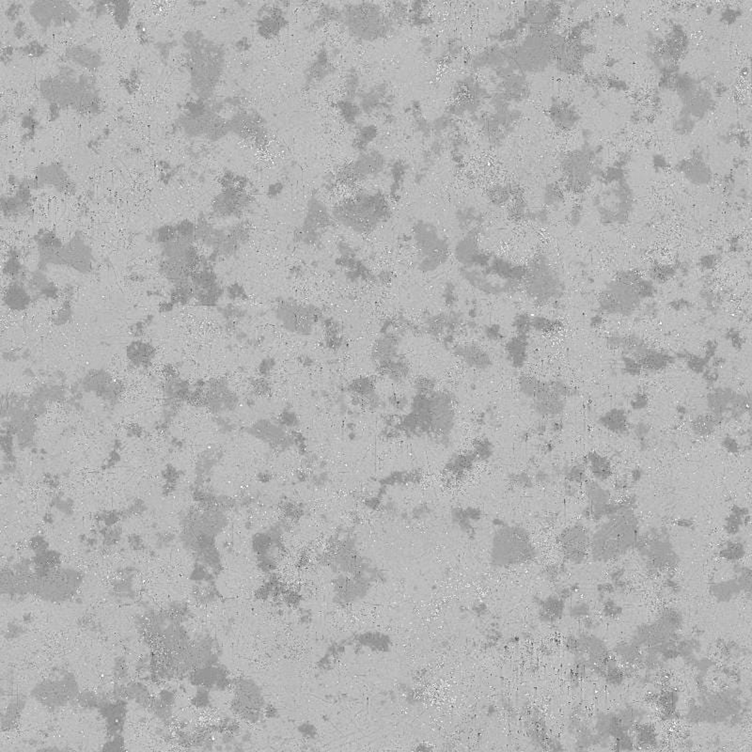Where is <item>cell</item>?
<instances>
[{
  "label": "cell",
  "mask_w": 752,
  "mask_h": 752,
  "mask_svg": "<svg viewBox=\"0 0 752 752\" xmlns=\"http://www.w3.org/2000/svg\"><path fill=\"white\" fill-rule=\"evenodd\" d=\"M609 516V520L602 525L591 542L594 557L601 560L624 554L637 541V522L631 511L620 509Z\"/></svg>",
  "instance_id": "obj_1"
},
{
  "label": "cell",
  "mask_w": 752,
  "mask_h": 752,
  "mask_svg": "<svg viewBox=\"0 0 752 752\" xmlns=\"http://www.w3.org/2000/svg\"><path fill=\"white\" fill-rule=\"evenodd\" d=\"M334 214L348 228L367 234L389 218V207L381 194H360L338 206Z\"/></svg>",
  "instance_id": "obj_2"
},
{
  "label": "cell",
  "mask_w": 752,
  "mask_h": 752,
  "mask_svg": "<svg viewBox=\"0 0 752 752\" xmlns=\"http://www.w3.org/2000/svg\"><path fill=\"white\" fill-rule=\"evenodd\" d=\"M345 23L356 37L376 40L384 37L392 30L394 19L385 14L376 5L363 3L348 8L345 12Z\"/></svg>",
  "instance_id": "obj_3"
},
{
  "label": "cell",
  "mask_w": 752,
  "mask_h": 752,
  "mask_svg": "<svg viewBox=\"0 0 752 752\" xmlns=\"http://www.w3.org/2000/svg\"><path fill=\"white\" fill-rule=\"evenodd\" d=\"M414 238L420 254V270H436L448 259L449 245L438 229L428 222L418 221L413 228Z\"/></svg>",
  "instance_id": "obj_4"
},
{
  "label": "cell",
  "mask_w": 752,
  "mask_h": 752,
  "mask_svg": "<svg viewBox=\"0 0 752 752\" xmlns=\"http://www.w3.org/2000/svg\"><path fill=\"white\" fill-rule=\"evenodd\" d=\"M555 42L535 33L523 41L522 45L511 48V63L514 68L523 71H541L547 66Z\"/></svg>",
  "instance_id": "obj_5"
},
{
  "label": "cell",
  "mask_w": 752,
  "mask_h": 752,
  "mask_svg": "<svg viewBox=\"0 0 752 752\" xmlns=\"http://www.w3.org/2000/svg\"><path fill=\"white\" fill-rule=\"evenodd\" d=\"M526 288L528 294L536 301L544 302L560 294V281L557 273L547 263L545 258H539L527 270Z\"/></svg>",
  "instance_id": "obj_6"
},
{
  "label": "cell",
  "mask_w": 752,
  "mask_h": 752,
  "mask_svg": "<svg viewBox=\"0 0 752 752\" xmlns=\"http://www.w3.org/2000/svg\"><path fill=\"white\" fill-rule=\"evenodd\" d=\"M495 549L500 550L502 554L497 556L501 562L516 563L523 560L531 555V545L523 531H505L501 533L496 542Z\"/></svg>",
  "instance_id": "obj_7"
},
{
  "label": "cell",
  "mask_w": 752,
  "mask_h": 752,
  "mask_svg": "<svg viewBox=\"0 0 752 752\" xmlns=\"http://www.w3.org/2000/svg\"><path fill=\"white\" fill-rule=\"evenodd\" d=\"M563 549L570 560L581 562L588 549L589 536L580 526L568 529L560 537Z\"/></svg>",
  "instance_id": "obj_8"
},
{
  "label": "cell",
  "mask_w": 752,
  "mask_h": 752,
  "mask_svg": "<svg viewBox=\"0 0 752 752\" xmlns=\"http://www.w3.org/2000/svg\"><path fill=\"white\" fill-rule=\"evenodd\" d=\"M456 255L459 262L466 266H470L474 263L482 265L483 262H487V257L479 252L477 234L475 232H470L469 234L457 244Z\"/></svg>",
  "instance_id": "obj_9"
},
{
  "label": "cell",
  "mask_w": 752,
  "mask_h": 752,
  "mask_svg": "<svg viewBox=\"0 0 752 752\" xmlns=\"http://www.w3.org/2000/svg\"><path fill=\"white\" fill-rule=\"evenodd\" d=\"M456 354L470 367L477 369H487L491 365L489 355L479 346L466 345L458 346Z\"/></svg>",
  "instance_id": "obj_10"
},
{
  "label": "cell",
  "mask_w": 752,
  "mask_h": 752,
  "mask_svg": "<svg viewBox=\"0 0 752 752\" xmlns=\"http://www.w3.org/2000/svg\"><path fill=\"white\" fill-rule=\"evenodd\" d=\"M385 167V159L381 154L377 152H371L364 154L356 163L354 172L356 176L365 178L369 175L377 174L381 172Z\"/></svg>",
  "instance_id": "obj_11"
},
{
  "label": "cell",
  "mask_w": 752,
  "mask_h": 752,
  "mask_svg": "<svg viewBox=\"0 0 752 752\" xmlns=\"http://www.w3.org/2000/svg\"><path fill=\"white\" fill-rule=\"evenodd\" d=\"M587 493L591 500V513L593 518H601L604 514H609V494L596 482H590L587 485Z\"/></svg>",
  "instance_id": "obj_12"
},
{
  "label": "cell",
  "mask_w": 752,
  "mask_h": 752,
  "mask_svg": "<svg viewBox=\"0 0 752 752\" xmlns=\"http://www.w3.org/2000/svg\"><path fill=\"white\" fill-rule=\"evenodd\" d=\"M600 423L604 427L609 429L614 433L622 434L627 431V416L622 410L614 409L609 411L606 415L600 418Z\"/></svg>",
  "instance_id": "obj_13"
},
{
  "label": "cell",
  "mask_w": 752,
  "mask_h": 752,
  "mask_svg": "<svg viewBox=\"0 0 752 752\" xmlns=\"http://www.w3.org/2000/svg\"><path fill=\"white\" fill-rule=\"evenodd\" d=\"M5 301L14 309H23L30 303V297L21 286L14 284L8 289Z\"/></svg>",
  "instance_id": "obj_14"
},
{
  "label": "cell",
  "mask_w": 752,
  "mask_h": 752,
  "mask_svg": "<svg viewBox=\"0 0 752 752\" xmlns=\"http://www.w3.org/2000/svg\"><path fill=\"white\" fill-rule=\"evenodd\" d=\"M506 349L514 365H520L524 363L525 356H526V336L518 335V337L513 338L508 343Z\"/></svg>",
  "instance_id": "obj_15"
},
{
  "label": "cell",
  "mask_w": 752,
  "mask_h": 752,
  "mask_svg": "<svg viewBox=\"0 0 752 752\" xmlns=\"http://www.w3.org/2000/svg\"><path fill=\"white\" fill-rule=\"evenodd\" d=\"M591 463V469L594 476L599 480H606L611 474V465L604 457L596 454H591L589 456Z\"/></svg>",
  "instance_id": "obj_16"
},
{
  "label": "cell",
  "mask_w": 752,
  "mask_h": 752,
  "mask_svg": "<svg viewBox=\"0 0 752 752\" xmlns=\"http://www.w3.org/2000/svg\"><path fill=\"white\" fill-rule=\"evenodd\" d=\"M718 418H718L715 415L702 416V417L697 418L696 420L693 421L692 427H693L694 431H696V433L700 434V435H708V434L714 430L715 425H717Z\"/></svg>",
  "instance_id": "obj_17"
},
{
  "label": "cell",
  "mask_w": 752,
  "mask_h": 752,
  "mask_svg": "<svg viewBox=\"0 0 752 752\" xmlns=\"http://www.w3.org/2000/svg\"><path fill=\"white\" fill-rule=\"evenodd\" d=\"M151 346L146 345L143 343H134L133 345L129 347V356L135 358V360H141L143 363L145 359L149 358V356L152 354Z\"/></svg>",
  "instance_id": "obj_18"
},
{
  "label": "cell",
  "mask_w": 752,
  "mask_h": 752,
  "mask_svg": "<svg viewBox=\"0 0 752 752\" xmlns=\"http://www.w3.org/2000/svg\"><path fill=\"white\" fill-rule=\"evenodd\" d=\"M721 555L728 560H738L744 555L743 547L735 542H731L721 551Z\"/></svg>",
  "instance_id": "obj_19"
},
{
  "label": "cell",
  "mask_w": 752,
  "mask_h": 752,
  "mask_svg": "<svg viewBox=\"0 0 752 752\" xmlns=\"http://www.w3.org/2000/svg\"><path fill=\"white\" fill-rule=\"evenodd\" d=\"M745 511L741 510V509L736 508V510L733 511V514L730 516L729 522L727 523L729 532H736L738 531L739 526L742 523V518H743Z\"/></svg>",
  "instance_id": "obj_20"
},
{
  "label": "cell",
  "mask_w": 752,
  "mask_h": 752,
  "mask_svg": "<svg viewBox=\"0 0 752 752\" xmlns=\"http://www.w3.org/2000/svg\"><path fill=\"white\" fill-rule=\"evenodd\" d=\"M514 327H516L518 335L526 336L527 333L529 332V327H531V320L527 315H519L516 318V325Z\"/></svg>",
  "instance_id": "obj_21"
}]
</instances>
